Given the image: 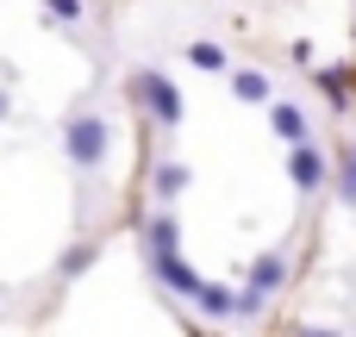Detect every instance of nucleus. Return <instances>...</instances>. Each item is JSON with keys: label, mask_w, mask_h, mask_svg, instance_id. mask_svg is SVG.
Segmentation results:
<instances>
[{"label": "nucleus", "mask_w": 356, "mask_h": 337, "mask_svg": "<svg viewBox=\"0 0 356 337\" xmlns=\"http://www.w3.org/2000/svg\"><path fill=\"white\" fill-rule=\"evenodd\" d=\"M63 156H69L75 175H94V169L113 156V119L94 113V106L69 113V119H63Z\"/></svg>", "instance_id": "obj_1"}, {"label": "nucleus", "mask_w": 356, "mask_h": 337, "mask_svg": "<svg viewBox=\"0 0 356 337\" xmlns=\"http://www.w3.org/2000/svg\"><path fill=\"white\" fill-rule=\"evenodd\" d=\"M125 94L156 119V125H181V113H188V100H181V88L163 75V69H138L131 81H125Z\"/></svg>", "instance_id": "obj_2"}, {"label": "nucleus", "mask_w": 356, "mask_h": 337, "mask_svg": "<svg viewBox=\"0 0 356 337\" xmlns=\"http://www.w3.org/2000/svg\"><path fill=\"white\" fill-rule=\"evenodd\" d=\"M288 181H294L300 194H319V188L332 181V169H325V150H313V144L300 138V144L288 150Z\"/></svg>", "instance_id": "obj_3"}, {"label": "nucleus", "mask_w": 356, "mask_h": 337, "mask_svg": "<svg viewBox=\"0 0 356 337\" xmlns=\"http://www.w3.org/2000/svg\"><path fill=\"white\" fill-rule=\"evenodd\" d=\"M144 263H150V275H156V281H163V288H169L175 300H194L200 275H194V269L181 263V250H163V256H144Z\"/></svg>", "instance_id": "obj_4"}, {"label": "nucleus", "mask_w": 356, "mask_h": 337, "mask_svg": "<svg viewBox=\"0 0 356 337\" xmlns=\"http://www.w3.org/2000/svg\"><path fill=\"white\" fill-rule=\"evenodd\" d=\"M188 181H194V175H188V163L163 156V163L150 169V200H156V206H175V200L188 194Z\"/></svg>", "instance_id": "obj_5"}, {"label": "nucleus", "mask_w": 356, "mask_h": 337, "mask_svg": "<svg viewBox=\"0 0 356 337\" xmlns=\"http://www.w3.org/2000/svg\"><path fill=\"white\" fill-rule=\"evenodd\" d=\"M244 288H257V294L275 300V294L288 288V256H282V250H263V256L250 263V281H244Z\"/></svg>", "instance_id": "obj_6"}, {"label": "nucleus", "mask_w": 356, "mask_h": 337, "mask_svg": "<svg viewBox=\"0 0 356 337\" xmlns=\"http://www.w3.org/2000/svg\"><path fill=\"white\" fill-rule=\"evenodd\" d=\"M269 131H275L282 144H300V138H307V113H300L294 100H275V94H269Z\"/></svg>", "instance_id": "obj_7"}, {"label": "nucleus", "mask_w": 356, "mask_h": 337, "mask_svg": "<svg viewBox=\"0 0 356 337\" xmlns=\"http://www.w3.org/2000/svg\"><path fill=\"white\" fill-rule=\"evenodd\" d=\"M194 306H200L213 325H219V319H238V294H232V288H213V281L194 288Z\"/></svg>", "instance_id": "obj_8"}, {"label": "nucleus", "mask_w": 356, "mask_h": 337, "mask_svg": "<svg viewBox=\"0 0 356 337\" xmlns=\"http://www.w3.org/2000/svg\"><path fill=\"white\" fill-rule=\"evenodd\" d=\"M225 75H232V94H238L244 106H269V94H275L269 75H257V69H225Z\"/></svg>", "instance_id": "obj_9"}, {"label": "nucleus", "mask_w": 356, "mask_h": 337, "mask_svg": "<svg viewBox=\"0 0 356 337\" xmlns=\"http://www.w3.org/2000/svg\"><path fill=\"white\" fill-rule=\"evenodd\" d=\"M181 56H188L194 69H207V75H225V69H232V56H225V44H213V38H194V44L181 50Z\"/></svg>", "instance_id": "obj_10"}, {"label": "nucleus", "mask_w": 356, "mask_h": 337, "mask_svg": "<svg viewBox=\"0 0 356 337\" xmlns=\"http://www.w3.org/2000/svg\"><path fill=\"white\" fill-rule=\"evenodd\" d=\"M94 256H100V244H94V238H81V244H69V250H63L56 275H63V281H75V275H88V263H94Z\"/></svg>", "instance_id": "obj_11"}, {"label": "nucleus", "mask_w": 356, "mask_h": 337, "mask_svg": "<svg viewBox=\"0 0 356 337\" xmlns=\"http://www.w3.org/2000/svg\"><path fill=\"white\" fill-rule=\"evenodd\" d=\"M332 188H338V200H344V206H356V144H344V150H338Z\"/></svg>", "instance_id": "obj_12"}, {"label": "nucleus", "mask_w": 356, "mask_h": 337, "mask_svg": "<svg viewBox=\"0 0 356 337\" xmlns=\"http://www.w3.org/2000/svg\"><path fill=\"white\" fill-rule=\"evenodd\" d=\"M313 81L325 88L332 113H350V81H344V69H313Z\"/></svg>", "instance_id": "obj_13"}, {"label": "nucleus", "mask_w": 356, "mask_h": 337, "mask_svg": "<svg viewBox=\"0 0 356 337\" xmlns=\"http://www.w3.org/2000/svg\"><path fill=\"white\" fill-rule=\"evenodd\" d=\"M44 19L50 25H81L88 19V0H44Z\"/></svg>", "instance_id": "obj_14"}, {"label": "nucleus", "mask_w": 356, "mask_h": 337, "mask_svg": "<svg viewBox=\"0 0 356 337\" xmlns=\"http://www.w3.org/2000/svg\"><path fill=\"white\" fill-rule=\"evenodd\" d=\"M288 56H294L300 69H313V44H307V38H294V44H288Z\"/></svg>", "instance_id": "obj_15"}, {"label": "nucleus", "mask_w": 356, "mask_h": 337, "mask_svg": "<svg viewBox=\"0 0 356 337\" xmlns=\"http://www.w3.org/2000/svg\"><path fill=\"white\" fill-rule=\"evenodd\" d=\"M6 113H13V94H6V88H0V119H6Z\"/></svg>", "instance_id": "obj_16"}]
</instances>
